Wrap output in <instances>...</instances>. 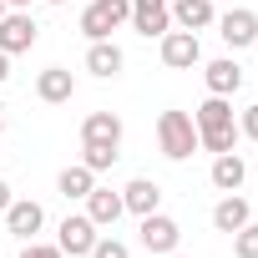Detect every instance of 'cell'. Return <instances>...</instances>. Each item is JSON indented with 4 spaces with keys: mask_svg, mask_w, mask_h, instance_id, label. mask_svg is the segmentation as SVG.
<instances>
[{
    "mask_svg": "<svg viewBox=\"0 0 258 258\" xmlns=\"http://www.w3.org/2000/svg\"><path fill=\"white\" fill-rule=\"evenodd\" d=\"M6 6H16V11H26V6H31V0H6Z\"/></svg>",
    "mask_w": 258,
    "mask_h": 258,
    "instance_id": "cell-29",
    "label": "cell"
},
{
    "mask_svg": "<svg viewBox=\"0 0 258 258\" xmlns=\"http://www.w3.org/2000/svg\"><path fill=\"white\" fill-rule=\"evenodd\" d=\"M218 36L233 46V51H243V46H253L258 41V11H248V6H238V11H228V16H218Z\"/></svg>",
    "mask_w": 258,
    "mask_h": 258,
    "instance_id": "cell-9",
    "label": "cell"
},
{
    "mask_svg": "<svg viewBox=\"0 0 258 258\" xmlns=\"http://www.w3.org/2000/svg\"><path fill=\"white\" fill-rule=\"evenodd\" d=\"M6 11H11V6H6V0H0V16H6Z\"/></svg>",
    "mask_w": 258,
    "mask_h": 258,
    "instance_id": "cell-31",
    "label": "cell"
},
{
    "mask_svg": "<svg viewBox=\"0 0 258 258\" xmlns=\"http://www.w3.org/2000/svg\"><path fill=\"white\" fill-rule=\"evenodd\" d=\"M192 121H198V137H208V132H228V126H238L233 121V101L228 96H208L198 111H192Z\"/></svg>",
    "mask_w": 258,
    "mask_h": 258,
    "instance_id": "cell-14",
    "label": "cell"
},
{
    "mask_svg": "<svg viewBox=\"0 0 258 258\" xmlns=\"http://www.w3.org/2000/svg\"><path fill=\"white\" fill-rule=\"evenodd\" d=\"M167 258H187V253H167Z\"/></svg>",
    "mask_w": 258,
    "mask_h": 258,
    "instance_id": "cell-33",
    "label": "cell"
},
{
    "mask_svg": "<svg viewBox=\"0 0 258 258\" xmlns=\"http://www.w3.org/2000/svg\"><path fill=\"white\" fill-rule=\"evenodd\" d=\"M46 6H66V0H46Z\"/></svg>",
    "mask_w": 258,
    "mask_h": 258,
    "instance_id": "cell-32",
    "label": "cell"
},
{
    "mask_svg": "<svg viewBox=\"0 0 258 258\" xmlns=\"http://www.w3.org/2000/svg\"><path fill=\"white\" fill-rule=\"evenodd\" d=\"M132 31L147 41H162L172 31V6L167 0H132Z\"/></svg>",
    "mask_w": 258,
    "mask_h": 258,
    "instance_id": "cell-6",
    "label": "cell"
},
{
    "mask_svg": "<svg viewBox=\"0 0 258 258\" xmlns=\"http://www.w3.org/2000/svg\"><path fill=\"white\" fill-rule=\"evenodd\" d=\"M0 81H11V56L0 51Z\"/></svg>",
    "mask_w": 258,
    "mask_h": 258,
    "instance_id": "cell-28",
    "label": "cell"
},
{
    "mask_svg": "<svg viewBox=\"0 0 258 258\" xmlns=\"http://www.w3.org/2000/svg\"><path fill=\"white\" fill-rule=\"evenodd\" d=\"M36 36H41V26L31 21V11H6V16H0V51H6V56L31 51Z\"/></svg>",
    "mask_w": 258,
    "mask_h": 258,
    "instance_id": "cell-5",
    "label": "cell"
},
{
    "mask_svg": "<svg viewBox=\"0 0 258 258\" xmlns=\"http://www.w3.org/2000/svg\"><path fill=\"white\" fill-rule=\"evenodd\" d=\"M0 218H6L11 238H21V243H31V238L46 228V208H41V203H31V198H11V208L0 213Z\"/></svg>",
    "mask_w": 258,
    "mask_h": 258,
    "instance_id": "cell-7",
    "label": "cell"
},
{
    "mask_svg": "<svg viewBox=\"0 0 258 258\" xmlns=\"http://www.w3.org/2000/svg\"><path fill=\"white\" fill-rule=\"evenodd\" d=\"M6 208H11V182L0 177V213H6Z\"/></svg>",
    "mask_w": 258,
    "mask_h": 258,
    "instance_id": "cell-27",
    "label": "cell"
},
{
    "mask_svg": "<svg viewBox=\"0 0 258 258\" xmlns=\"http://www.w3.org/2000/svg\"><path fill=\"white\" fill-rule=\"evenodd\" d=\"M91 187H96V172H91L86 162H76V167H66V172L56 177V192H61L66 203H71V198H86Z\"/></svg>",
    "mask_w": 258,
    "mask_h": 258,
    "instance_id": "cell-20",
    "label": "cell"
},
{
    "mask_svg": "<svg viewBox=\"0 0 258 258\" xmlns=\"http://www.w3.org/2000/svg\"><path fill=\"white\" fill-rule=\"evenodd\" d=\"M208 177H213V187H218V192H238V187H243V177H248V162H243L238 152H218Z\"/></svg>",
    "mask_w": 258,
    "mask_h": 258,
    "instance_id": "cell-16",
    "label": "cell"
},
{
    "mask_svg": "<svg viewBox=\"0 0 258 258\" xmlns=\"http://www.w3.org/2000/svg\"><path fill=\"white\" fill-rule=\"evenodd\" d=\"M121 203H126V213L147 218V213H157V208H162V187H157L152 177H132V182L121 187Z\"/></svg>",
    "mask_w": 258,
    "mask_h": 258,
    "instance_id": "cell-15",
    "label": "cell"
},
{
    "mask_svg": "<svg viewBox=\"0 0 258 258\" xmlns=\"http://www.w3.org/2000/svg\"><path fill=\"white\" fill-rule=\"evenodd\" d=\"M248 218H253V208H248V198H238V192H228V198L213 208V228H218V233H238Z\"/></svg>",
    "mask_w": 258,
    "mask_h": 258,
    "instance_id": "cell-18",
    "label": "cell"
},
{
    "mask_svg": "<svg viewBox=\"0 0 258 258\" xmlns=\"http://www.w3.org/2000/svg\"><path fill=\"white\" fill-rule=\"evenodd\" d=\"M86 218L96 223V228H116V218L126 213V203H121V192H111V187H91L86 198Z\"/></svg>",
    "mask_w": 258,
    "mask_h": 258,
    "instance_id": "cell-12",
    "label": "cell"
},
{
    "mask_svg": "<svg viewBox=\"0 0 258 258\" xmlns=\"http://www.w3.org/2000/svg\"><path fill=\"white\" fill-rule=\"evenodd\" d=\"M198 61H203L198 31H167V36H162V66H167V71H192Z\"/></svg>",
    "mask_w": 258,
    "mask_h": 258,
    "instance_id": "cell-8",
    "label": "cell"
},
{
    "mask_svg": "<svg viewBox=\"0 0 258 258\" xmlns=\"http://www.w3.org/2000/svg\"><path fill=\"white\" fill-rule=\"evenodd\" d=\"M116 157H121V152H116V147H106V142H81V162H86L91 172H106Z\"/></svg>",
    "mask_w": 258,
    "mask_h": 258,
    "instance_id": "cell-21",
    "label": "cell"
},
{
    "mask_svg": "<svg viewBox=\"0 0 258 258\" xmlns=\"http://www.w3.org/2000/svg\"><path fill=\"white\" fill-rule=\"evenodd\" d=\"M172 21H177L182 31H208V26L218 21V11H213V0H177V6H172Z\"/></svg>",
    "mask_w": 258,
    "mask_h": 258,
    "instance_id": "cell-19",
    "label": "cell"
},
{
    "mask_svg": "<svg viewBox=\"0 0 258 258\" xmlns=\"http://www.w3.org/2000/svg\"><path fill=\"white\" fill-rule=\"evenodd\" d=\"M198 147H203V152H213V157H218V152H233V147H238V126H228V132H208V137H198Z\"/></svg>",
    "mask_w": 258,
    "mask_h": 258,
    "instance_id": "cell-23",
    "label": "cell"
},
{
    "mask_svg": "<svg viewBox=\"0 0 258 258\" xmlns=\"http://www.w3.org/2000/svg\"><path fill=\"white\" fill-rule=\"evenodd\" d=\"M157 147L167 162H187L198 152V121L187 111H162L157 116Z\"/></svg>",
    "mask_w": 258,
    "mask_h": 258,
    "instance_id": "cell-1",
    "label": "cell"
},
{
    "mask_svg": "<svg viewBox=\"0 0 258 258\" xmlns=\"http://www.w3.org/2000/svg\"><path fill=\"white\" fill-rule=\"evenodd\" d=\"M238 137H253V142H258V101L238 116Z\"/></svg>",
    "mask_w": 258,
    "mask_h": 258,
    "instance_id": "cell-26",
    "label": "cell"
},
{
    "mask_svg": "<svg viewBox=\"0 0 258 258\" xmlns=\"http://www.w3.org/2000/svg\"><path fill=\"white\" fill-rule=\"evenodd\" d=\"M203 81H208V96H233V91L243 86V66H238L233 56H218V61H208Z\"/></svg>",
    "mask_w": 258,
    "mask_h": 258,
    "instance_id": "cell-13",
    "label": "cell"
},
{
    "mask_svg": "<svg viewBox=\"0 0 258 258\" xmlns=\"http://www.w3.org/2000/svg\"><path fill=\"white\" fill-rule=\"evenodd\" d=\"M121 66H126V56H121V46H116V41H91V46H86V71H91L96 81L121 76Z\"/></svg>",
    "mask_w": 258,
    "mask_h": 258,
    "instance_id": "cell-10",
    "label": "cell"
},
{
    "mask_svg": "<svg viewBox=\"0 0 258 258\" xmlns=\"http://www.w3.org/2000/svg\"><path fill=\"white\" fill-rule=\"evenodd\" d=\"M81 142H106V147H121V116L116 111H91L81 121Z\"/></svg>",
    "mask_w": 258,
    "mask_h": 258,
    "instance_id": "cell-17",
    "label": "cell"
},
{
    "mask_svg": "<svg viewBox=\"0 0 258 258\" xmlns=\"http://www.w3.org/2000/svg\"><path fill=\"white\" fill-rule=\"evenodd\" d=\"M233 258H258V223L253 218L233 233Z\"/></svg>",
    "mask_w": 258,
    "mask_h": 258,
    "instance_id": "cell-22",
    "label": "cell"
},
{
    "mask_svg": "<svg viewBox=\"0 0 258 258\" xmlns=\"http://www.w3.org/2000/svg\"><path fill=\"white\" fill-rule=\"evenodd\" d=\"M253 51H258V41H253Z\"/></svg>",
    "mask_w": 258,
    "mask_h": 258,
    "instance_id": "cell-34",
    "label": "cell"
},
{
    "mask_svg": "<svg viewBox=\"0 0 258 258\" xmlns=\"http://www.w3.org/2000/svg\"><path fill=\"white\" fill-rule=\"evenodd\" d=\"M86 258H132V248H126L121 238H96L91 243V253Z\"/></svg>",
    "mask_w": 258,
    "mask_h": 258,
    "instance_id": "cell-24",
    "label": "cell"
},
{
    "mask_svg": "<svg viewBox=\"0 0 258 258\" xmlns=\"http://www.w3.org/2000/svg\"><path fill=\"white\" fill-rule=\"evenodd\" d=\"M0 132H6V106H0Z\"/></svg>",
    "mask_w": 258,
    "mask_h": 258,
    "instance_id": "cell-30",
    "label": "cell"
},
{
    "mask_svg": "<svg viewBox=\"0 0 258 258\" xmlns=\"http://www.w3.org/2000/svg\"><path fill=\"white\" fill-rule=\"evenodd\" d=\"M96 238H101V233H96V223H91L86 213H66V218H61V228H56V248H61V253H71V258H86Z\"/></svg>",
    "mask_w": 258,
    "mask_h": 258,
    "instance_id": "cell-4",
    "label": "cell"
},
{
    "mask_svg": "<svg viewBox=\"0 0 258 258\" xmlns=\"http://www.w3.org/2000/svg\"><path fill=\"white\" fill-rule=\"evenodd\" d=\"M21 258H66V253H61L56 243H36V238H31V243L21 248Z\"/></svg>",
    "mask_w": 258,
    "mask_h": 258,
    "instance_id": "cell-25",
    "label": "cell"
},
{
    "mask_svg": "<svg viewBox=\"0 0 258 258\" xmlns=\"http://www.w3.org/2000/svg\"><path fill=\"white\" fill-rule=\"evenodd\" d=\"M132 21V0H91L81 11V36L86 41H111L116 26Z\"/></svg>",
    "mask_w": 258,
    "mask_h": 258,
    "instance_id": "cell-2",
    "label": "cell"
},
{
    "mask_svg": "<svg viewBox=\"0 0 258 258\" xmlns=\"http://www.w3.org/2000/svg\"><path fill=\"white\" fill-rule=\"evenodd\" d=\"M36 96H41L46 106H61V101L76 96V76H71L66 66H46V71L36 76Z\"/></svg>",
    "mask_w": 258,
    "mask_h": 258,
    "instance_id": "cell-11",
    "label": "cell"
},
{
    "mask_svg": "<svg viewBox=\"0 0 258 258\" xmlns=\"http://www.w3.org/2000/svg\"><path fill=\"white\" fill-rule=\"evenodd\" d=\"M137 238H142V248H147V253L167 258V253H177V243H182V228H177V218H167V213L157 208V213H147V218H142Z\"/></svg>",
    "mask_w": 258,
    "mask_h": 258,
    "instance_id": "cell-3",
    "label": "cell"
}]
</instances>
